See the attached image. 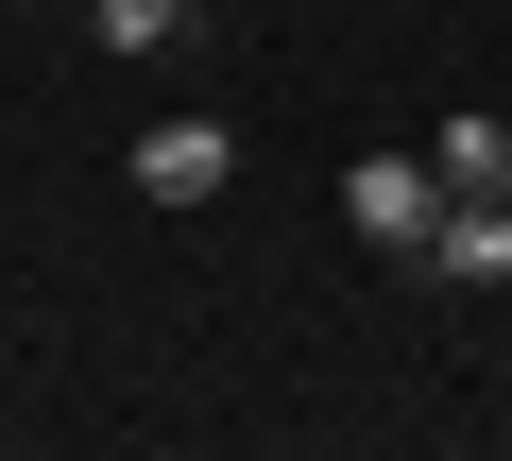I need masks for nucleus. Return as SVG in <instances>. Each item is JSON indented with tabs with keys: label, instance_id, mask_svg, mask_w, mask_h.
<instances>
[{
	"label": "nucleus",
	"instance_id": "obj_1",
	"mask_svg": "<svg viewBox=\"0 0 512 461\" xmlns=\"http://www.w3.org/2000/svg\"><path fill=\"white\" fill-rule=\"evenodd\" d=\"M342 222H359L376 257H427V222H444V171H427V154H359V171H342Z\"/></svg>",
	"mask_w": 512,
	"mask_h": 461
},
{
	"label": "nucleus",
	"instance_id": "obj_2",
	"mask_svg": "<svg viewBox=\"0 0 512 461\" xmlns=\"http://www.w3.org/2000/svg\"><path fill=\"white\" fill-rule=\"evenodd\" d=\"M427 274H444V291H512V188H444Z\"/></svg>",
	"mask_w": 512,
	"mask_h": 461
},
{
	"label": "nucleus",
	"instance_id": "obj_3",
	"mask_svg": "<svg viewBox=\"0 0 512 461\" xmlns=\"http://www.w3.org/2000/svg\"><path fill=\"white\" fill-rule=\"evenodd\" d=\"M222 171H239V137H222V120H154V137H137V205H205Z\"/></svg>",
	"mask_w": 512,
	"mask_h": 461
},
{
	"label": "nucleus",
	"instance_id": "obj_4",
	"mask_svg": "<svg viewBox=\"0 0 512 461\" xmlns=\"http://www.w3.org/2000/svg\"><path fill=\"white\" fill-rule=\"evenodd\" d=\"M427 171H444V188H512V137H495V120H444Z\"/></svg>",
	"mask_w": 512,
	"mask_h": 461
},
{
	"label": "nucleus",
	"instance_id": "obj_5",
	"mask_svg": "<svg viewBox=\"0 0 512 461\" xmlns=\"http://www.w3.org/2000/svg\"><path fill=\"white\" fill-rule=\"evenodd\" d=\"M86 18H103V52H171V35H188V0H86Z\"/></svg>",
	"mask_w": 512,
	"mask_h": 461
}]
</instances>
